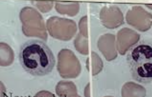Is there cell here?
Wrapping results in <instances>:
<instances>
[{
  "label": "cell",
  "instance_id": "obj_1",
  "mask_svg": "<svg viewBox=\"0 0 152 97\" xmlns=\"http://www.w3.org/2000/svg\"><path fill=\"white\" fill-rule=\"evenodd\" d=\"M19 60L24 70L34 76L49 74L55 64L52 50L44 42L37 40H31L22 44Z\"/></svg>",
  "mask_w": 152,
  "mask_h": 97
},
{
  "label": "cell",
  "instance_id": "obj_4",
  "mask_svg": "<svg viewBox=\"0 0 152 97\" xmlns=\"http://www.w3.org/2000/svg\"><path fill=\"white\" fill-rule=\"evenodd\" d=\"M140 35L133 29L124 28L118 31L116 46L120 54L124 55L138 42Z\"/></svg>",
  "mask_w": 152,
  "mask_h": 97
},
{
  "label": "cell",
  "instance_id": "obj_7",
  "mask_svg": "<svg viewBox=\"0 0 152 97\" xmlns=\"http://www.w3.org/2000/svg\"><path fill=\"white\" fill-rule=\"evenodd\" d=\"M146 95L145 88L134 82L125 83L121 90L122 97H145Z\"/></svg>",
  "mask_w": 152,
  "mask_h": 97
},
{
  "label": "cell",
  "instance_id": "obj_3",
  "mask_svg": "<svg viewBox=\"0 0 152 97\" xmlns=\"http://www.w3.org/2000/svg\"><path fill=\"white\" fill-rule=\"evenodd\" d=\"M129 24L140 32L148 31L152 25V14L141 6L132 7L126 15Z\"/></svg>",
  "mask_w": 152,
  "mask_h": 97
},
{
  "label": "cell",
  "instance_id": "obj_5",
  "mask_svg": "<svg viewBox=\"0 0 152 97\" xmlns=\"http://www.w3.org/2000/svg\"><path fill=\"white\" fill-rule=\"evenodd\" d=\"M100 17L104 25L107 28H117L124 24V15L117 6L104 7Z\"/></svg>",
  "mask_w": 152,
  "mask_h": 97
},
{
  "label": "cell",
  "instance_id": "obj_2",
  "mask_svg": "<svg viewBox=\"0 0 152 97\" xmlns=\"http://www.w3.org/2000/svg\"><path fill=\"white\" fill-rule=\"evenodd\" d=\"M127 63L132 77L139 83L146 84L152 80V44L142 42L129 50Z\"/></svg>",
  "mask_w": 152,
  "mask_h": 97
},
{
  "label": "cell",
  "instance_id": "obj_6",
  "mask_svg": "<svg viewBox=\"0 0 152 97\" xmlns=\"http://www.w3.org/2000/svg\"><path fill=\"white\" fill-rule=\"evenodd\" d=\"M116 45L115 35L109 33L101 36L98 42L99 49L108 61L113 60L117 57Z\"/></svg>",
  "mask_w": 152,
  "mask_h": 97
},
{
  "label": "cell",
  "instance_id": "obj_8",
  "mask_svg": "<svg viewBox=\"0 0 152 97\" xmlns=\"http://www.w3.org/2000/svg\"><path fill=\"white\" fill-rule=\"evenodd\" d=\"M145 6H147V7L149 8V9L152 10V4H146Z\"/></svg>",
  "mask_w": 152,
  "mask_h": 97
}]
</instances>
